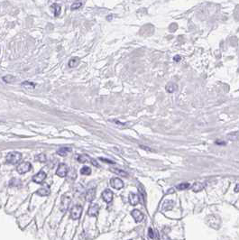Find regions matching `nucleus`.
<instances>
[{"label":"nucleus","mask_w":239,"mask_h":240,"mask_svg":"<svg viewBox=\"0 0 239 240\" xmlns=\"http://www.w3.org/2000/svg\"><path fill=\"white\" fill-rule=\"evenodd\" d=\"M7 162L11 164H17L22 159V154L18 152H11L7 155Z\"/></svg>","instance_id":"obj_1"},{"label":"nucleus","mask_w":239,"mask_h":240,"mask_svg":"<svg viewBox=\"0 0 239 240\" xmlns=\"http://www.w3.org/2000/svg\"><path fill=\"white\" fill-rule=\"evenodd\" d=\"M31 169H32V164L29 162H23L19 163L17 165V167H16V171L20 174H25L28 173Z\"/></svg>","instance_id":"obj_2"},{"label":"nucleus","mask_w":239,"mask_h":240,"mask_svg":"<svg viewBox=\"0 0 239 240\" xmlns=\"http://www.w3.org/2000/svg\"><path fill=\"white\" fill-rule=\"evenodd\" d=\"M81 214H82V207L81 205H75L71 208V217L72 219L74 220L79 219L81 217Z\"/></svg>","instance_id":"obj_3"},{"label":"nucleus","mask_w":239,"mask_h":240,"mask_svg":"<svg viewBox=\"0 0 239 240\" xmlns=\"http://www.w3.org/2000/svg\"><path fill=\"white\" fill-rule=\"evenodd\" d=\"M206 222H207V224L209 227L215 228V229H218V228H219V227H220V219H218V217H217V216H210V217H208V218L207 219Z\"/></svg>","instance_id":"obj_4"},{"label":"nucleus","mask_w":239,"mask_h":240,"mask_svg":"<svg viewBox=\"0 0 239 240\" xmlns=\"http://www.w3.org/2000/svg\"><path fill=\"white\" fill-rule=\"evenodd\" d=\"M77 160L79 163H90L94 164L96 167H99L98 163H97L94 159L90 158L89 155H87V154H79V155L78 156V158H77Z\"/></svg>","instance_id":"obj_5"},{"label":"nucleus","mask_w":239,"mask_h":240,"mask_svg":"<svg viewBox=\"0 0 239 240\" xmlns=\"http://www.w3.org/2000/svg\"><path fill=\"white\" fill-rule=\"evenodd\" d=\"M71 201V198L69 195H64L61 199V209L62 212H65L68 209V208L70 207V203Z\"/></svg>","instance_id":"obj_6"},{"label":"nucleus","mask_w":239,"mask_h":240,"mask_svg":"<svg viewBox=\"0 0 239 240\" xmlns=\"http://www.w3.org/2000/svg\"><path fill=\"white\" fill-rule=\"evenodd\" d=\"M46 176H47L46 173H45L43 171H41L35 175L33 176V181L35 182V183H43L44 180L46 179Z\"/></svg>","instance_id":"obj_7"},{"label":"nucleus","mask_w":239,"mask_h":240,"mask_svg":"<svg viewBox=\"0 0 239 240\" xmlns=\"http://www.w3.org/2000/svg\"><path fill=\"white\" fill-rule=\"evenodd\" d=\"M99 206L97 203H93L89 206V210H88V215L90 217H97L99 215Z\"/></svg>","instance_id":"obj_8"},{"label":"nucleus","mask_w":239,"mask_h":240,"mask_svg":"<svg viewBox=\"0 0 239 240\" xmlns=\"http://www.w3.org/2000/svg\"><path fill=\"white\" fill-rule=\"evenodd\" d=\"M56 174L60 177H65L68 174V166L65 163H61L56 170Z\"/></svg>","instance_id":"obj_9"},{"label":"nucleus","mask_w":239,"mask_h":240,"mask_svg":"<svg viewBox=\"0 0 239 240\" xmlns=\"http://www.w3.org/2000/svg\"><path fill=\"white\" fill-rule=\"evenodd\" d=\"M110 184L114 189H116V190H121V189L124 187L123 181L119 178H112L110 180Z\"/></svg>","instance_id":"obj_10"},{"label":"nucleus","mask_w":239,"mask_h":240,"mask_svg":"<svg viewBox=\"0 0 239 240\" xmlns=\"http://www.w3.org/2000/svg\"><path fill=\"white\" fill-rule=\"evenodd\" d=\"M102 199H103V201L107 203H110L113 199V192L109 190V189H107L105 190L103 192H102Z\"/></svg>","instance_id":"obj_11"},{"label":"nucleus","mask_w":239,"mask_h":240,"mask_svg":"<svg viewBox=\"0 0 239 240\" xmlns=\"http://www.w3.org/2000/svg\"><path fill=\"white\" fill-rule=\"evenodd\" d=\"M131 215H132L135 222H141L144 219V214L138 209H134L132 211V213H131Z\"/></svg>","instance_id":"obj_12"},{"label":"nucleus","mask_w":239,"mask_h":240,"mask_svg":"<svg viewBox=\"0 0 239 240\" xmlns=\"http://www.w3.org/2000/svg\"><path fill=\"white\" fill-rule=\"evenodd\" d=\"M96 197V190L95 189H89L87 191L86 195H85V199L89 202H92L94 201V199Z\"/></svg>","instance_id":"obj_13"},{"label":"nucleus","mask_w":239,"mask_h":240,"mask_svg":"<svg viewBox=\"0 0 239 240\" xmlns=\"http://www.w3.org/2000/svg\"><path fill=\"white\" fill-rule=\"evenodd\" d=\"M51 191H50V188L48 186H45L43 188H40L39 190L36 191V194L39 196H48L50 194Z\"/></svg>","instance_id":"obj_14"},{"label":"nucleus","mask_w":239,"mask_h":240,"mask_svg":"<svg viewBox=\"0 0 239 240\" xmlns=\"http://www.w3.org/2000/svg\"><path fill=\"white\" fill-rule=\"evenodd\" d=\"M129 202L131 205H137L139 203V196L135 193H130L129 194Z\"/></svg>","instance_id":"obj_15"},{"label":"nucleus","mask_w":239,"mask_h":240,"mask_svg":"<svg viewBox=\"0 0 239 240\" xmlns=\"http://www.w3.org/2000/svg\"><path fill=\"white\" fill-rule=\"evenodd\" d=\"M71 152V148L69 147H61L60 149L57 151V153L59 154L61 156H66L68 153Z\"/></svg>","instance_id":"obj_16"},{"label":"nucleus","mask_w":239,"mask_h":240,"mask_svg":"<svg viewBox=\"0 0 239 240\" xmlns=\"http://www.w3.org/2000/svg\"><path fill=\"white\" fill-rule=\"evenodd\" d=\"M51 9H52L55 16H58L61 14V7L58 4H53L51 5Z\"/></svg>","instance_id":"obj_17"},{"label":"nucleus","mask_w":239,"mask_h":240,"mask_svg":"<svg viewBox=\"0 0 239 240\" xmlns=\"http://www.w3.org/2000/svg\"><path fill=\"white\" fill-rule=\"evenodd\" d=\"M191 189H192V191H194V192H198V191H200L203 190L204 185L201 183V182H196V183H194V184L192 185Z\"/></svg>","instance_id":"obj_18"},{"label":"nucleus","mask_w":239,"mask_h":240,"mask_svg":"<svg viewBox=\"0 0 239 240\" xmlns=\"http://www.w3.org/2000/svg\"><path fill=\"white\" fill-rule=\"evenodd\" d=\"M110 171H113L114 173H116L117 175H120V176H123V177H127L128 174L126 173L124 171H122L120 169H117V168H110Z\"/></svg>","instance_id":"obj_19"},{"label":"nucleus","mask_w":239,"mask_h":240,"mask_svg":"<svg viewBox=\"0 0 239 240\" xmlns=\"http://www.w3.org/2000/svg\"><path fill=\"white\" fill-rule=\"evenodd\" d=\"M79 63V59L78 58V57H73V58H71L69 61V67L74 68V67L78 66Z\"/></svg>","instance_id":"obj_20"},{"label":"nucleus","mask_w":239,"mask_h":240,"mask_svg":"<svg viewBox=\"0 0 239 240\" xmlns=\"http://www.w3.org/2000/svg\"><path fill=\"white\" fill-rule=\"evenodd\" d=\"M138 191H139L140 196L142 197V201H143V202H144L145 199H146V192H145V191H144V187L142 186V185H139V186H138Z\"/></svg>","instance_id":"obj_21"},{"label":"nucleus","mask_w":239,"mask_h":240,"mask_svg":"<svg viewBox=\"0 0 239 240\" xmlns=\"http://www.w3.org/2000/svg\"><path fill=\"white\" fill-rule=\"evenodd\" d=\"M175 89H176V85H175L174 83L170 82V83L167 84V86H166V90L168 91L169 93H172Z\"/></svg>","instance_id":"obj_22"},{"label":"nucleus","mask_w":239,"mask_h":240,"mask_svg":"<svg viewBox=\"0 0 239 240\" xmlns=\"http://www.w3.org/2000/svg\"><path fill=\"white\" fill-rule=\"evenodd\" d=\"M81 173L82 175H89L91 173V169H90L89 166H84L81 169Z\"/></svg>","instance_id":"obj_23"},{"label":"nucleus","mask_w":239,"mask_h":240,"mask_svg":"<svg viewBox=\"0 0 239 240\" xmlns=\"http://www.w3.org/2000/svg\"><path fill=\"white\" fill-rule=\"evenodd\" d=\"M36 160L41 163H44V162H46V156H45L44 153H40L36 156Z\"/></svg>","instance_id":"obj_24"},{"label":"nucleus","mask_w":239,"mask_h":240,"mask_svg":"<svg viewBox=\"0 0 239 240\" xmlns=\"http://www.w3.org/2000/svg\"><path fill=\"white\" fill-rule=\"evenodd\" d=\"M228 138H229L231 141L237 140V139L239 138V132H235V133H233V134L228 135Z\"/></svg>","instance_id":"obj_25"},{"label":"nucleus","mask_w":239,"mask_h":240,"mask_svg":"<svg viewBox=\"0 0 239 240\" xmlns=\"http://www.w3.org/2000/svg\"><path fill=\"white\" fill-rule=\"evenodd\" d=\"M82 4H83L82 2H74V3L71 5V10H77V9H79V7H81Z\"/></svg>","instance_id":"obj_26"},{"label":"nucleus","mask_w":239,"mask_h":240,"mask_svg":"<svg viewBox=\"0 0 239 240\" xmlns=\"http://www.w3.org/2000/svg\"><path fill=\"white\" fill-rule=\"evenodd\" d=\"M15 79V77L13 76H11V75H7V76H4L3 77V81L5 82H7V83H9V82H12Z\"/></svg>","instance_id":"obj_27"},{"label":"nucleus","mask_w":239,"mask_h":240,"mask_svg":"<svg viewBox=\"0 0 239 240\" xmlns=\"http://www.w3.org/2000/svg\"><path fill=\"white\" fill-rule=\"evenodd\" d=\"M24 87H29V88H32V89H35V83H33V82H28V81H25L24 83L22 84Z\"/></svg>","instance_id":"obj_28"},{"label":"nucleus","mask_w":239,"mask_h":240,"mask_svg":"<svg viewBox=\"0 0 239 240\" xmlns=\"http://www.w3.org/2000/svg\"><path fill=\"white\" fill-rule=\"evenodd\" d=\"M189 187H190L189 183H181L177 186V189L178 190H186V189H188Z\"/></svg>","instance_id":"obj_29"},{"label":"nucleus","mask_w":239,"mask_h":240,"mask_svg":"<svg viewBox=\"0 0 239 240\" xmlns=\"http://www.w3.org/2000/svg\"><path fill=\"white\" fill-rule=\"evenodd\" d=\"M148 235L151 238H154V232L152 229V228H149V232H148Z\"/></svg>","instance_id":"obj_30"},{"label":"nucleus","mask_w":239,"mask_h":240,"mask_svg":"<svg viewBox=\"0 0 239 240\" xmlns=\"http://www.w3.org/2000/svg\"><path fill=\"white\" fill-rule=\"evenodd\" d=\"M101 161H103V162H106V163H115L113 161H110V160L109 159H104V158H99Z\"/></svg>","instance_id":"obj_31"},{"label":"nucleus","mask_w":239,"mask_h":240,"mask_svg":"<svg viewBox=\"0 0 239 240\" xmlns=\"http://www.w3.org/2000/svg\"><path fill=\"white\" fill-rule=\"evenodd\" d=\"M235 191L236 192H239V184H237L235 188Z\"/></svg>","instance_id":"obj_32"},{"label":"nucleus","mask_w":239,"mask_h":240,"mask_svg":"<svg viewBox=\"0 0 239 240\" xmlns=\"http://www.w3.org/2000/svg\"><path fill=\"white\" fill-rule=\"evenodd\" d=\"M216 144L217 145H226V143H224V142H216Z\"/></svg>","instance_id":"obj_33"},{"label":"nucleus","mask_w":239,"mask_h":240,"mask_svg":"<svg viewBox=\"0 0 239 240\" xmlns=\"http://www.w3.org/2000/svg\"><path fill=\"white\" fill-rule=\"evenodd\" d=\"M141 147H142V148H144V149H145V150H149V151H152V150L150 149V148H149V147H146V146H143V145H142Z\"/></svg>","instance_id":"obj_34"},{"label":"nucleus","mask_w":239,"mask_h":240,"mask_svg":"<svg viewBox=\"0 0 239 240\" xmlns=\"http://www.w3.org/2000/svg\"><path fill=\"white\" fill-rule=\"evenodd\" d=\"M174 60H175V61H179L180 60V56H176L175 58H174Z\"/></svg>","instance_id":"obj_35"}]
</instances>
